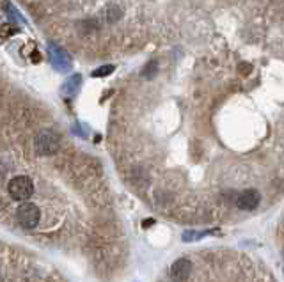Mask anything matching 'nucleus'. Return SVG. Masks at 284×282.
Segmentation results:
<instances>
[{
  "label": "nucleus",
  "mask_w": 284,
  "mask_h": 282,
  "mask_svg": "<svg viewBox=\"0 0 284 282\" xmlns=\"http://www.w3.org/2000/svg\"><path fill=\"white\" fill-rule=\"evenodd\" d=\"M190 273H192V263H190L188 259H185V257H181V259L174 261L171 266V278L174 282H185L186 278L190 277Z\"/></svg>",
  "instance_id": "20e7f679"
},
{
  "label": "nucleus",
  "mask_w": 284,
  "mask_h": 282,
  "mask_svg": "<svg viewBox=\"0 0 284 282\" xmlns=\"http://www.w3.org/2000/svg\"><path fill=\"white\" fill-rule=\"evenodd\" d=\"M57 146H59V138L55 137L54 133H50V131H43V133L36 138L37 151L43 153V155H50V153H54L55 149H57Z\"/></svg>",
  "instance_id": "39448f33"
},
{
  "label": "nucleus",
  "mask_w": 284,
  "mask_h": 282,
  "mask_svg": "<svg viewBox=\"0 0 284 282\" xmlns=\"http://www.w3.org/2000/svg\"><path fill=\"white\" fill-rule=\"evenodd\" d=\"M8 190H9V194H11V197L15 201H22V203H25V201L34 194V184L29 177L16 176L11 179Z\"/></svg>",
  "instance_id": "f257e3e1"
},
{
  "label": "nucleus",
  "mask_w": 284,
  "mask_h": 282,
  "mask_svg": "<svg viewBox=\"0 0 284 282\" xmlns=\"http://www.w3.org/2000/svg\"><path fill=\"white\" fill-rule=\"evenodd\" d=\"M261 204V194L256 188H245L234 199V208L240 211H254Z\"/></svg>",
  "instance_id": "f03ea898"
},
{
  "label": "nucleus",
  "mask_w": 284,
  "mask_h": 282,
  "mask_svg": "<svg viewBox=\"0 0 284 282\" xmlns=\"http://www.w3.org/2000/svg\"><path fill=\"white\" fill-rule=\"evenodd\" d=\"M155 71H157V62H150V64H148V68L144 69V75H146V76H153Z\"/></svg>",
  "instance_id": "0eeeda50"
},
{
  "label": "nucleus",
  "mask_w": 284,
  "mask_h": 282,
  "mask_svg": "<svg viewBox=\"0 0 284 282\" xmlns=\"http://www.w3.org/2000/svg\"><path fill=\"white\" fill-rule=\"evenodd\" d=\"M282 254H284V252H282Z\"/></svg>",
  "instance_id": "6e6552de"
},
{
  "label": "nucleus",
  "mask_w": 284,
  "mask_h": 282,
  "mask_svg": "<svg viewBox=\"0 0 284 282\" xmlns=\"http://www.w3.org/2000/svg\"><path fill=\"white\" fill-rule=\"evenodd\" d=\"M16 218L20 220V224L23 225V227H36L37 222H39L41 218V213H39V208L36 206V204L32 203H22L18 206V210H16Z\"/></svg>",
  "instance_id": "7ed1b4c3"
},
{
  "label": "nucleus",
  "mask_w": 284,
  "mask_h": 282,
  "mask_svg": "<svg viewBox=\"0 0 284 282\" xmlns=\"http://www.w3.org/2000/svg\"><path fill=\"white\" fill-rule=\"evenodd\" d=\"M112 71H114L112 66H103V68L94 69V71H92V76H98V78H102V76L110 75V73H112Z\"/></svg>",
  "instance_id": "423d86ee"
}]
</instances>
